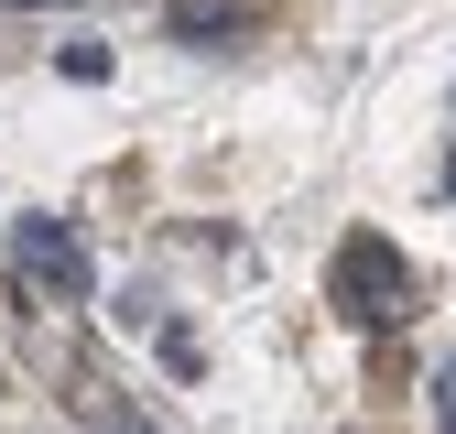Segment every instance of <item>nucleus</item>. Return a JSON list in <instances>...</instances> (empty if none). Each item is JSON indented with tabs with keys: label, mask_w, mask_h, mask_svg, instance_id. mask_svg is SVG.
I'll return each mask as SVG.
<instances>
[{
	"label": "nucleus",
	"mask_w": 456,
	"mask_h": 434,
	"mask_svg": "<svg viewBox=\"0 0 456 434\" xmlns=\"http://www.w3.org/2000/svg\"><path fill=\"white\" fill-rule=\"evenodd\" d=\"M326 293H337V315H348V326H391V315H403V293H413V261L391 250L380 229H348V239H337V261H326Z\"/></svg>",
	"instance_id": "nucleus-1"
},
{
	"label": "nucleus",
	"mask_w": 456,
	"mask_h": 434,
	"mask_svg": "<svg viewBox=\"0 0 456 434\" xmlns=\"http://www.w3.org/2000/svg\"><path fill=\"white\" fill-rule=\"evenodd\" d=\"M12 261H22L33 293H87L98 283V271H87V239L66 229V217H22V229H12Z\"/></svg>",
	"instance_id": "nucleus-2"
},
{
	"label": "nucleus",
	"mask_w": 456,
	"mask_h": 434,
	"mask_svg": "<svg viewBox=\"0 0 456 434\" xmlns=\"http://www.w3.org/2000/svg\"><path fill=\"white\" fill-rule=\"evenodd\" d=\"M435 434H456V358L435 369Z\"/></svg>",
	"instance_id": "nucleus-4"
},
{
	"label": "nucleus",
	"mask_w": 456,
	"mask_h": 434,
	"mask_svg": "<svg viewBox=\"0 0 456 434\" xmlns=\"http://www.w3.org/2000/svg\"><path fill=\"white\" fill-rule=\"evenodd\" d=\"M175 33H185V44H207V33H228V0H175Z\"/></svg>",
	"instance_id": "nucleus-3"
},
{
	"label": "nucleus",
	"mask_w": 456,
	"mask_h": 434,
	"mask_svg": "<svg viewBox=\"0 0 456 434\" xmlns=\"http://www.w3.org/2000/svg\"><path fill=\"white\" fill-rule=\"evenodd\" d=\"M22 12H44V0H22Z\"/></svg>",
	"instance_id": "nucleus-6"
},
{
	"label": "nucleus",
	"mask_w": 456,
	"mask_h": 434,
	"mask_svg": "<svg viewBox=\"0 0 456 434\" xmlns=\"http://www.w3.org/2000/svg\"><path fill=\"white\" fill-rule=\"evenodd\" d=\"M109 434H163V423H142V413H120V423H109Z\"/></svg>",
	"instance_id": "nucleus-5"
}]
</instances>
